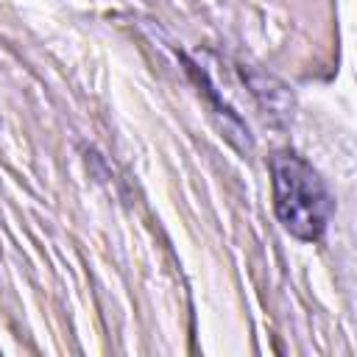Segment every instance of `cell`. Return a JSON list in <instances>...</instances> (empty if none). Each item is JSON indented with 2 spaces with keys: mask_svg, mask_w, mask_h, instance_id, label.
Returning a JSON list of instances; mask_svg holds the SVG:
<instances>
[{
  "mask_svg": "<svg viewBox=\"0 0 357 357\" xmlns=\"http://www.w3.org/2000/svg\"><path fill=\"white\" fill-rule=\"evenodd\" d=\"M271 178L273 206L282 226L298 240H321L332 218V198L324 178L290 151L271 159Z\"/></svg>",
  "mask_w": 357,
  "mask_h": 357,
  "instance_id": "1",
  "label": "cell"
}]
</instances>
